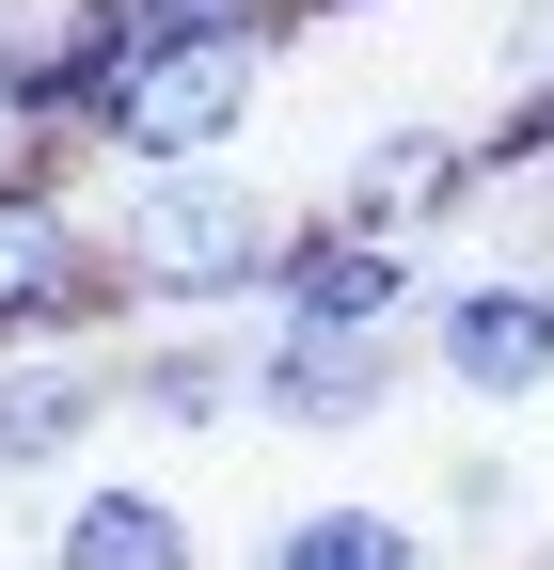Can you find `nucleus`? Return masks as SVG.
Wrapping results in <instances>:
<instances>
[{
  "label": "nucleus",
  "mask_w": 554,
  "mask_h": 570,
  "mask_svg": "<svg viewBox=\"0 0 554 570\" xmlns=\"http://www.w3.org/2000/svg\"><path fill=\"white\" fill-rule=\"evenodd\" d=\"M492 190V127H380L349 175H333V223H380V238H428Z\"/></svg>",
  "instance_id": "0eeeda50"
},
{
  "label": "nucleus",
  "mask_w": 554,
  "mask_h": 570,
  "mask_svg": "<svg viewBox=\"0 0 554 570\" xmlns=\"http://www.w3.org/2000/svg\"><path fill=\"white\" fill-rule=\"evenodd\" d=\"M286 32H301V0H254V17H222V32H159L144 63H127L96 159H127V175L238 159V127H254V96H269V63H286Z\"/></svg>",
  "instance_id": "f03ea898"
},
{
  "label": "nucleus",
  "mask_w": 554,
  "mask_h": 570,
  "mask_svg": "<svg viewBox=\"0 0 554 570\" xmlns=\"http://www.w3.org/2000/svg\"><path fill=\"white\" fill-rule=\"evenodd\" d=\"M0 159H17V127H0Z\"/></svg>",
  "instance_id": "4468645a"
},
{
  "label": "nucleus",
  "mask_w": 554,
  "mask_h": 570,
  "mask_svg": "<svg viewBox=\"0 0 554 570\" xmlns=\"http://www.w3.org/2000/svg\"><path fill=\"white\" fill-rule=\"evenodd\" d=\"M127 412L144 428H222V412H254V348H222V333H159V348H127Z\"/></svg>",
  "instance_id": "9d476101"
},
{
  "label": "nucleus",
  "mask_w": 554,
  "mask_h": 570,
  "mask_svg": "<svg viewBox=\"0 0 554 570\" xmlns=\"http://www.w3.org/2000/svg\"><path fill=\"white\" fill-rule=\"evenodd\" d=\"M269 317H301V333H412L428 317V269H412V238L317 206V223L286 238V269H269Z\"/></svg>",
  "instance_id": "39448f33"
},
{
  "label": "nucleus",
  "mask_w": 554,
  "mask_h": 570,
  "mask_svg": "<svg viewBox=\"0 0 554 570\" xmlns=\"http://www.w3.org/2000/svg\"><path fill=\"white\" fill-rule=\"evenodd\" d=\"M286 238H301V223H286L238 159L127 175V206H111V285H127V317H222V302H269Z\"/></svg>",
  "instance_id": "f257e3e1"
},
{
  "label": "nucleus",
  "mask_w": 554,
  "mask_h": 570,
  "mask_svg": "<svg viewBox=\"0 0 554 570\" xmlns=\"http://www.w3.org/2000/svg\"><path fill=\"white\" fill-rule=\"evenodd\" d=\"M96 317H127L111 223L63 190V159H0V348H48V333H96Z\"/></svg>",
  "instance_id": "7ed1b4c3"
},
{
  "label": "nucleus",
  "mask_w": 554,
  "mask_h": 570,
  "mask_svg": "<svg viewBox=\"0 0 554 570\" xmlns=\"http://www.w3.org/2000/svg\"><path fill=\"white\" fill-rule=\"evenodd\" d=\"M317 17H349V0H301V32H317Z\"/></svg>",
  "instance_id": "ddd939ff"
},
{
  "label": "nucleus",
  "mask_w": 554,
  "mask_h": 570,
  "mask_svg": "<svg viewBox=\"0 0 554 570\" xmlns=\"http://www.w3.org/2000/svg\"><path fill=\"white\" fill-rule=\"evenodd\" d=\"M428 365L459 396H492V412L554 396V269H459V285H428Z\"/></svg>",
  "instance_id": "20e7f679"
},
{
  "label": "nucleus",
  "mask_w": 554,
  "mask_h": 570,
  "mask_svg": "<svg viewBox=\"0 0 554 570\" xmlns=\"http://www.w3.org/2000/svg\"><path fill=\"white\" fill-rule=\"evenodd\" d=\"M254 570H444V554H428V523L365 508V491H317V508L269 523V554H254Z\"/></svg>",
  "instance_id": "9b49d317"
},
{
  "label": "nucleus",
  "mask_w": 554,
  "mask_h": 570,
  "mask_svg": "<svg viewBox=\"0 0 554 570\" xmlns=\"http://www.w3.org/2000/svg\"><path fill=\"white\" fill-rule=\"evenodd\" d=\"M396 381H412L396 333H301V317L254 333V412L269 428H365V412H396Z\"/></svg>",
  "instance_id": "423d86ee"
},
{
  "label": "nucleus",
  "mask_w": 554,
  "mask_h": 570,
  "mask_svg": "<svg viewBox=\"0 0 554 570\" xmlns=\"http://www.w3.org/2000/svg\"><path fill=\"white\" fill-rule=\"evenodd\" d=\"M538 570H554V539H538Z\"/></svg>",
  "instance_id": "2eb2a0df"
},
{
  "label": "nucleus",
  "mask_w": 554,
  "mask_h": 570,
  "mask_svg": "<svg viewBox=\"0 0 554 570\" xmlns=\"http://www.w3.org/2000/svg\"><path fill=\"white\" fill-rule=\"evenodd\" d=\"M222 17H254V0H144V32H222Z\"/></svg>",
  "instance_id": "f8f14e48"
},
{
  "label": "nucleus",
  "mask_w": 554,
  "mask_h": 570,
  "mask_svg": "<svg viewBox=\"0 0 554 570\" xmlns=\"http://www.w3.org/2000/svg\"><path fill=\"white\" fill-rule=\"evenodd\" d=\"M48 570H206V539H190L175 491H144V475H80V491H63V523H48Z\"/></svg>",
  "instance_id": "1a4fd4ad"
},
{
  "label": "nucleus",
  "mask_w": 554,
  "mask_h": 570,
  "mask_svg": "<svg viewBox=\"0 0 554 570\" xmlns=\"http://www.w3.org/2000/svg\"><path fill=\"white\" fill-rule=\"evenodd\" d=\"M127 412V381L96 365V348H0V475H48V460H80L96 428Z\"/></svg>",
  "instance_id": "6e6552de"
}]
</instances>
